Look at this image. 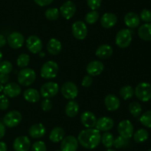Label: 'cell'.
<instances>
[{
    "instance_id": "83f0119b",
    "label": "cell",
    "mask_w": 151,
    "mask_h": 151,
    "mask_svg": "<svg viewBox=\"0 0 151 151\" xmlns=\"http://www.w3.org/2000/svg\"><path fill=\"white\" fill-rule=\"evenodd\" d=\"M79 105L75 101H69L66 105V108H65V112L67 116L70 118H73L75 115H78L79 112Z\"/></svg>"
},
{
    "instance_id": "60d3db41",
    "label": "cell",
    "mask_w": 151,
    "mask_h": 151,
    "mask_svg": "<svg viewBox=\"0 0 151 151\" xmlns=\"http://www.w3.org/2000/svg\"><path fill=\"white\" fill-rule=\"evenodd\" d=\"M32 151H47L46 144L42 141L35 142L32 146Z\"/></svg>"
},
{
    "instance_id": "bcb514c9",
    "label": "cell",
    "mask_w": 151,
    "mask_h": 151,
    "mask_svg": "<svg viewBox=\"0 0 151 151\" xmlns=\"http://www.w3.org/2000/svg\"><path fill=\"white\" fill-rule=\"evenodd\" d=\"M53 1H54V0H34L35 4L41 6V7H44V6L49 5V4H51Z\"/></svg>"
},
{
    "instance_id": "3957f363",
    "label": "cell",
    "mask_w": 151,
    "mask_h": 151,
    "mask_svg": "<svg viewBox=\"0 0 151 151\" xmlns=\"http://www.w3.org/2000/svg\"><path fill=\"white\" fill-rule=\"evenodd\" d=\"M134 94L142 102H148L151 99V84L147 82L139 83L136 87Z\"/></svg>"
},
{
    "instance_id": "9c48e42d",
    "label": "cell",
    "mask_w": 151,
    "mask_h": 151,
    "mask_svg": "<svg viewBox=\"0 0 151 151\" xmlns=\"http://www.w3.org/2000/svg\"><path fill=\"white\" fill-rule=\"evenodd\" d=\"M61 93L66 99H74L78 94V88L72 81H66L62 85Z\"/></svg>"
},
{
    "instance_id": "7402d4cb",
    "label": "cell",
    "mask_w": 151,
    "mask_h": 151,
    "mask_svg": "<svg viewBox=\"0 0 151 151\" xmlns=\"http://www.w3.org/2000/svg\"><path fill=\"white\" fill-rule=\"evenodd\" d=\"M124 22L128 28H136L139 25L140 17L134 12H129L124 17Z\"/></svg>"
},
{
    "instance_id": "9f6ffc18",
    "label": "cell",
    "mask_w": 151,
    "mask_h": 151,
    "mask_svg": "<svg viewBox=\"0 0 151 151\" xmlns=\"http://www.w3.org/2000/svg\"><path fill=\"white\" fill-rule=\"evenodd\" d=\"M55 151H61V150H55Z\"/></svg>"
},
{
    "instance_id": "db71d44e",
    "label": "cell",
    "mask_w": 151,
    "mask_h": 151,
    "mask_svg": "<svg viewBox=\"0 0 151 151\" xmlns=\"http://www.w3.org/2000/svg\"><path fill=\"white\" fill-rule=\"evenodd\" d=\"M107 151H116V150H111V149H109Z\"/></svg>"
},
{
    "instance_id": "5b68a950",
    "label": "cell",
    "mask_w": 151,
    "mask_h": 151,
    "mask_svg": "<svg viewBox=\"0 0 151 151\" xmlns=\"http://www.w3.org/2000/svg\"><path fill=\"white\" fill-rule=\"evenodd\" d=\"M132 41V33L128 29H122L116 36V44L120 48H126Z\"/></svg>"
},
{
    "instance_id": "7a4b0ae2",
    "label": "cell",
    "mask_w": 151,
    "mask_h": 151,
    "mask_svg": "<svg viewBox=\"0 0 151 151\" xmlns=\"http://www.w3.org/2000/svg\"><path fill=\"white\" fill-rule=\"evenodd\" d=\"M18 81L22 86H29L36 78L35 72L31 68H24L18 74Z\"/></svg>"
},
{
    "instance_id": "484cf974",
    "label": "cell",
    "mask_w": 151,
    "mask_h": 151,
    "mask_svg": "<svg viewBox=\"0 0 151 151\" xmlns=\"http://www.w3.org/2000/svg\"><path fill=\"white\" fill-rule=\"evenodd\" d=\"M138 35L142 40L151 41V23H145L138 30Z\"/></svg>"
},
{
    "instance_id": "8992f818",
    "label": "cell",
    "mask_w": 151,
    "mask_h": 151,
    "mask_svg": "<svg viewBox=\"0 0 151 151\" xmlns=\"http://www.w3.org/2000/svg\"><path fill=\"white\" fill-rule=\"evenodd\" d=\"M22 120V115L19 111L12 110L7 113L3 118L4 125L7 127H14L19 125Z\"/></svg>"
},
{
    "instance_id": "f546056e",
    "label": "cell",
    "mask_w": 151,
    "mask_h": 151,
    "mask_svg": "<svg viewBox=\"0 0 151 151\" xmlns=\"http://www.w3.org/2000/svg\"><path fill=\"white\" fill-rule=\"evenodd\" d=\"M134 139L137 143H142L145 142L149 137V133L145 129H139L135 132L134 135Z\"/></svg>"
},
{
    "instance_id": "5bb4252c",
    "label": "cell",
    "mask_w": 151,
    "mask_h": 151,
    "mask_svg": "<svg viewBox=\"0 0 151 151\" xmlns=\"http://www.w3.org/2000/svg\"><path fill=\"white\" fill-rule=\"evenodd\" d=\"M61 16L66 19H69L74 16L76 12V5L72 1H67L63 3L60 7Z\"/></svg>"
},
{
    "instance_id": "7dc6e473",
    "label": "cell",
    "mask_w": 151,
    "mask_h": 151,
    "mask_svg": "<svg viewBox=\"0 0 151 151\" xmlns=\"http://www.w3.org/2000/svg\"><path fill=\"white\" fill-rule=\"evenodd\" d=\"M9 81V76L6 74L0 73V83L2 84H7V81Z\"/></svg>"
},
{
    "instance_id": "cb8c5ba5",
    "label": "cell",
    "mask_w": 151,
    "mask_h": 151,
    "mask_svg": "<svg viewBox=\"0 0 151 151\" xmlns=\"http://www.w3.org/2000/svg\"><path fill=\"white\" fill-rule=\"evenodd\" d=\"M47 51L49 53L53 56H56V55L59 54L60 52L62 50V44L59 40L57 38H52L48 41L47 45Z\"/></svg>"
},
{
    "instance_id": "9a60e30c",
    "label": "cell",
    "mask_w": 151,
    "mask_h": 151,
    "mask_svg": "<svg viewBox=\"0 0 151 151\" xmlns=\"http://www.w3.org/2000/svg\"><path fill=\"white\" fill-rule=\"evenodd\" d=\"M13 146L15 151H28L30 147V140L27 136H19L15 139Z\"/></svg>"
},
{
    "instance_id": "7bdbcfd3",
    "label": "cell",
    "mask_w": 151,
    "mask_h": 151,
    "mask_svg": "<svg viewBox=\"0 0 151 151\" xmlns=\"http://www.w3.org/2000/svg\"><path fill=\"white\" fill-rule=\"evenodd\" d=\"M87 4L91 10H97L100 7L102 0H86Z\"/></svg>"
},
{
    "instance_id": "4316f807",
    "label": "cell",
    "mask_w": 151,
    "mask_h": 151,
    "mask_svg": "<svg viewBox=\"0 0 151 151\" xmlns=\"http://www.w3.org/2000/svg\"><path fill=\"white\" fill-rule=\"evenodd\" d=\"M24 98L25 100L30 103H35L40 99V93L37 90L34 88L27 89L24 92Z\"/></svg>"
},
{
    "instance_id": "2e32d148",
    "label": "cell",
    "mask_w": 151,
    "mask_h": 151,
    "mask_svg": "<svg viewBox=\"0 0 151 151\" xmlns=\"http://www.w3.org/2000/svg\"><path fill=\"white\" fill-rule=\"evenodd\" d=\"M104 70V65L100 61H92L89 62L86 67V71L88 75L96 76L102 73Z\"/></svg>"
},
{
    "instance_id": "f5cc1de1",
    "label": "cell",
    "mask_w": 151,
    "mask_h": 151,
    "mask_svg": "<svg viewBox=\"0 0 151 151\" xmlns=\"http://www.w3.org/2000/svg\"><path fill=\"white\" fill-rule=\"evenodd\" d=\"M1 59H2V53H1V52L0 51V62H1Z\"/></svg>"
},
{
    "instance_id": "ba28073f",
    "label": "cell",
    "mask_w": 151,
    "mask_h": 151,
    "mask_svg": "<svg viewBox=\"0 0 151 151\" xmlns=\"http://www.w3.org/2000/svg\"><path fill=\"white\" fill-rule=\"evenodd\" d=\"M58 90L59 87L57 83L49 81L41 86L40 93L44 99H50L58 93Z\"/></svg>"
},
{
    "instance_id": "603a6c76",
    "label": "cell",
    "mask_w": 151,
    "mask_h": 151,
    "mask_svg": "<svg viewBox=\"0 0 151 151\" xmlns=\"http://www.w3.org/2000/svg\"><path fill=\"white\" fill-rule=\"evenodd\" d=\"M46 133V128L41 123L33 124L29 129V134L33 139H39L43 137Z\"/></svg>"
},
{
    "instance_id": "b9f144b4",
    "label": "cell",
    "mask_w": 151,
    "mask_h": 151,
    "mask_svg": "<svg viewBox=\"0 0 151 151\" xmlns=\"http://www.w3.org/2000/svg\"><path fill=\"white\" fill-rule=\"evenodd\" d=\"M9 102L8 99L5 95H0V110H6L9 107Z\"/></svg>"
},
{
    "instance_id": "d6986e66",
    "label": "cell",
    "mask_w": 151,
    "mask_h": 151,
    "mask_svg": "<svg viewBox=\"0 0 151 151\" xmlns=\"http://www.w3.org/2000/svg\"><path fill=\"white\" fill-rule=\"evenodd\" d=\"M81 121L83 125L86 128H93L96 125L97 118L93 113L90 112V111H86V112L83 113L81 115Z\"/></svg>"
},
{
    "instance_id": "ffe728a7",
    "label": "cell",
    "mask_w": 151,
    "mask_h": 151,
    "mask_svg": "<svg viewBox=\"0 0 151 151\" xmlns=\"http://www.w3.org/2000/svg\"><path fill=\"white\" fill-rule=\"evenodd\" d=\"M117 22V16L113 13H106L100 19V23L106 29L113 28Z\"/></svg>"
},
{
    "instance_id": "f1b7e54d",
    "label": "cell",
    "mask_w": 151,
    "mask_h": 151,
    "mask_svg": "<svg viewBox=\"0 0 151 151\" xmlns=\"http://www.w3.org/2000/svg\"><path fill=\"white\" fill-rule=\"evenodd\" d=\"M65 132L63 128L60 127H56L51 131L50 134V139L54 143H58L63 140L64 137Z\"/></svg>"
},
{
    "instance_id": "44dd1931",
    "label": "cell",
    "mask_w": 151,
    "mask_h": 151,
    "mask_svg": "<svg viewBox=\"0 0 151 151\" xmlns=\"http://www.w3.org/2000/svg\"><path fill=\"white\" fill-rule=\"evenodd\" d=\"M105 105L109 111H115L120 106L119 98L114 94H109L105 98Z\"/></svg>"
},
{
    "instance_id": "f907efd6",
    "label": "cell",
    "mask_w": 151,
    "mask_h": 151,
    "mask_svg": "<svg viewBox=\"0 0 151 151\" xmlns=\"http://www.w3.org/2000/svg\"><path fill=\"white\" fill-rule=\"evenodd\" d=\"M7 144L4 142H0V151H7Z\"/></svg>"
},
{
    "instance_id": "8d00e7d4",
    "label": "cell",
    "mask_w": 151,
    "mask_h": 151,
    "mask_svg": "<svg viewBox=\"0 0 151 151\" xmlns=\"http://www.w3.org/2000/svg\"><path fill=\"white\" fill-rule=\"evenodd\" d=\"M45 16L49 20H57L59 17V10H58V8H55V7L48 8L45 11Z\"/></svg>"
},
{
    "instance_id": "8fae6325",
    "label": "cell",
    "mask_w": 151,
    "mask_h": 151,
    "mask_svg": "<svg viewBox=\"0 0 151 151\" xmlns=\"http://www.w3.org/2000/svg\"><path fill=\"white\" fill-rule=\"evenodd\" d=\"M27 47L32 53H38L43 48V43L41 38L35 35L29 36L26 41Z\"/></svg>"
},
{
    "instance_id": "6da1fadb",
    "label": "cell",
    "mask_w": 151,
    "mask_h": 151,
    "mask_svg": "<svg viewBox=\"0 0 151 151\" xmlns=\"http://www.w3.org/2000/svg\"><path fill=\"white\" fill-rule=\"evenodd\" d=\"M78 141L83 147L90 150L94 149L101 142V135L97 129L88 128L82 130L79 133Z\"/></svg>"
},
{
    "instance_id": "7c38bea8",
    "label": "cell",
    "mask_w": 151,
    "mask_h": 151,
    "mask_svg": "<svg viewBox=\"0 0 151 151\" xmlns=\"http://www.w3.org/2000/svg\"><path fill=\"white\" fill-rule=\"evenodd\" d=\"M78 148V141L73 136H68L65 137L60 144L61 151H76Z\"/></svg>"
},
{
    "instance_id": "f35d334b",
    "label": "cell",
    "mask_w": 151,
    "mask_h": 151,
    "mask_svg": "<svg viewBox=\"0 0 151 151\" xmlns=\"http://www.w3.org/2000/svg\"><path fill=\"white\" fill-rule=\"evenodd\" d=\"M127 144H128V139L119 136L116 139H114L113 146H114L116 148H121L122 147L126 146Z\"/></svg>"
},
{
    "instance_id": "1f68e13d",
    "label": "cell",
    "mask_w": 151,
    "mask_h": 151,
    "mask_svg": "<svg viewBox=\"0 0 151 151\" xmlns=\"http://www.w3.org/2000/svg\"><path fill=\"white\" fill-rule=\"evenodd\" d=\"M129 112L131 113V115L134 117H139L142 113V108L141 105L137 102H131L128 107Z\"/></svg>"
},
{
    "instance_id": "e575fe53",
    "label": "cell",
    "mask_w": 151,
    "mask_h": 151,
    "mask_svg": "<svg viewBox=\"0 0 151 151\" xmlns=\"http://www.w3.org/2000/svg\"><path fill=\"white\" fill-rule=\"evenodd\" d=\"M29 62V56L27 53H22L19 55L17 58V63L18 67L20 68H24L28 65Z\"/></svg>"
},
{
    "instance_id": "ac0fdd59",
    "label": "cell",
    "mask_w": 151,
    "mask_h": 151,
    "mask_svg": "<svg viewBox=\"0 0 151 151\" xmlns=\"http://www.w3.org/2000/svg\"><path fill=\"white\" fill-rule=\"evenodd\" d=\"M4 95L10 98H15L19 96L22 92V88L18 84L15 82L7 83L3 90Z\"/></svg>"
},
{
    "instance_id": "681fc988",
    "label": "cell",
    "mask_w": 151,
    "mask_h": 151,
    "mask_svg": "<svg viewBox=\"0 0 151 151\" xmlns=\"http://www.w3.org/2000/svg\"><path fill=\"white\" fill-rule=\"evenodd\" d=\"M6 41H7V40H6L5 37L1 35V34H0V47H4L6 44Z\"/></svg>"
},
{
    "instance_id": "ee69618b",
    "label": "cell",
    "mask_w": 151,
    "mask_h": 151,
    "mask_svg": "<svg viewBox=\"0 0 151 151\" xmlns=\"http://www.w3.org/2000/svg\"><path fill=\"white\" fill-rule=\"evenodd\" d=\"M41 106L44 111H50L52 108V103L49 99H45L41 102Z\"/></svg>"
},
{
    "instance_id": "f6af8a7d",
    "label": "cell",
    "mask_w": 151,
    "mask_h": 151,
    "mask_svg": "<svg viewBox=\"0 0 151 151\" xmlns=\"http://www.w3.org/2000/svg\"><path fill=\"white\" fill-rule=\"evenodd\" d=\"M93 83V78L91 76L87 75L83 77L82 80V86L84 87H88L92 84Z\"/></svg>"
},
{
    "instance_id": "11a10c76",
    "label": "cell",
    "mask_w": 151,
    "mask_h": 151,
    "mask_svg": "<svg viewBox=\"0 0 151 151\" xmlns=\"http://www.w3.org/2000/svg\"><path fill=\"white\" fill-rule=\"evenodd\" d=\"M148 151H151V149L150 150H149Z\"/></svg>"
},
{
    "instance_id": "c3c4849f",
    "label": "cell",
    "mask_w": 151,
    "mask_h": 151,
    "mask_svg": "<svg viewBox=\"0 0 151 151\" xmlns=\"http://www.w3.org/2000/svg\"><path fill=\"white\" fill-rule=\"evenodd\" d=\"M5 135V127H4V124L0 122V139H2Z\"/></svg>"
},
{
    "instance_id": "52a82bcc",
    "label": "cell",
    "mask_w": 151,
    "mask_h": 151,
    "mask_svg": "<svg viewBox=\"0 0 151 151\" xmlns=\"http://www.w3.org/2000/svg\"><path fill=\"white\" fill-rule=\"evenodd\" d=\"M72 32L74 37L78 40H83L88 34V29L85 22L77 21L72 25Z\"/></svg>"
},
{
    "instance_id": "816d5d0a",
    "label": "cell",
    "mask_w": 151,
    "mask_h": 151,
    "mask_svg": "<svg viewBox=\"0 0 151 151\" xmlns=\"http://www.w3.org/2000/svg\"><path fill=\"white\" fill-rule=\"evenodd\" d=\"M3 90H4V86H3L2 84L0 83V93H1V91H3Z\"/></svg>"
},
{
    "instance_id": "4fadbf2b",
    "label": "cell",
    "mask_w": 151,
    "mask_h": 151,
    "mask_svg": "<svg viewBox=\"0 0 151 151\" xmlns=\"http://www.w3.org/2000/svg\"><path fill=\"white\" fill-rule=\"evenodd\" d=\"M7 41L11 48L19 49L23 45L24 42V38L21 33L13 32L8 36Z\"/></svg>"
},
{
    "instance_id": "30bf717a",
    "label": "cell",
    "mask_w": 151,
    "mask_h": 151,
    "mask_svg": "<svg viewBox=\"0 0 151 151\" xmlns=\"http://www.w3.org/2000/svg\"><path fill=\"white\" fill-rule=\"evenodd\" d=\"M119 136L128 139L134 135V126L129 120H123L120 121L117 127Z\"/></svg>"
},
{
    "instance_id": "d4e9b609",
    "label": "cell",
    "mask_w": 151,
    "mask_h": 151,
    "mask_svg": "<svg viewBox=\"0 0 151 151\" xmlns=\"http://www.w3.org/2000/svg\"><path fill=\"white\" fill-rule=\"evenodd\" d=\"M95 53L96 56L100 59H109L113 54V48L109 44H102L97 47Z\"/></svg>"
},
{
    "instance_id": "e0dca14e",
    "label": "cell",
    "mask_w": 151,
    "mask_h": 151,
    "mask_svg": "<svg viewBox=\"0 0 151 151\" xmlns=\"http://www.w3.org/2000/svg\"><path fill=\"white\" fill-rule=\"evenodd\" d=\"M114 122L113 119L111 118L110 117L108 116H103L97 120L96 122V129L99 130V131H109L112 127H114Z\"/></svg>"
},
{
    "instance_id": "ab89813d",
    "label": "cell",
    "mask_w": 151,
    "mask_h": 151,
    "mask_svg": "<svg viewBox=\"0 0 151 151\" xmlns=\"http://www.w3.org/2000/svg\"><path fill=\"white\" fill-rule=\"evenodd\" d=\"M140 18L143 22L146 23H150L151 22V10L148 9H144L140 13Z\"/></svg>"
},
{
    "instance_id": "277c9868",
    "label": "cell",
    "mask_w": 151,
    "mask_h": 151,
    "mask_svg": "<svg viewBox=\"0 0 151 151\" xmlns=\"http://www.w3.org/2000/svg\"><path fill=\"white\" fill-rule=\"evenodd\" d=\"M58 65L55 62L48 61L42 65L41 69V76L44 78L51 79L55 78L58 73Z\"/></svg>"
},
{
    "instance_id": "d6a6232c",
    "label": "cell",
    "mask_w": 151,
    "mask_h": 151,
    "mask_svg": "<svg viewBox=\"0 0 151 151\" xmlns=\"http://www.w3.org/2000/svg\"><path fill=\"white\" fill-rule=\"evenodd\" d=\"M114 138L112 133L106 132L101 136V142L106 148H111L114 144Z\"/></svg>"
},
{
    "instance_id": "836d02e7",
    "label": "cell",
    "mask_w": 151,
    "mask_h": 151,
    "mask_svg": "<svg viewBox=\"0 0 151 151\" xmlns=\"http://www.w3.org/2000/svg\"><path fill=\"white\" fill-rule=\"evenodd\" d=\"M99 16H100V14H99V13L97 10H91V11L88 12V13L86 15V22H87V23L89 24V25L94 24L95 22H97V20L99 19Z\"/></svg>"
},
{
    "instance_id": "4dcf8cb0",
    "label": "cell",
    "mask_w": 151,
    "mask_h": 151,
    "mask_svg": "<svg viewBox=\"0 0 151 151\" xmlns=\"http://www.w3.org/2000/svg\"><path fill=\"white\" fill-rule=\"evenodd\" d=\"M119 95L124 100H128L134 96V90L130 85L124 86L119 90Z\"/></svg>"
},
{
    "instance_id": "d590c367",
    "label": "cell",
    "mask_w": 151,
    "mask_h": 151,
    "mask_svg": "<svg viewBox=\"0 0 151 151\" xmlns=\"http://www.w3.org/2000/svg\"><path fill=\"white\" fill-rule=\"evenodd\" d=\"M13 70V65L9 61H3L0 62V73L8 75Z\"/></svg>"
},
{
    "instance_id": "74e56055",
    "label": "cell",
    "mask_w": 151,
    "mask_h": 151,
    "mask_svg": "<svg viewBox=\"0 0 151 151\" xmlns=\"http://www.w3.org/2000/svg\"><path fill=\"white\" fill-rule=\"evenodd\" d=\"M139 121L145 127L151 128V110H147L141 115Z\"/></svg>"
}]
</instances>
